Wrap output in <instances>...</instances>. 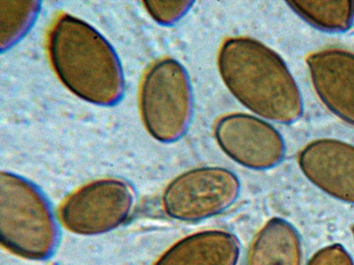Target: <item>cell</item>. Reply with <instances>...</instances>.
Returning a JSON list of instances; mask_svg holds the SVG:
<instances>
[{
  "mask_svg": "<svg viewBox=\"0 0 354 265\" xmlns=\"http://www.w3.org/2000/svg\"><path fill=\"white\" fill-rule=\"evenodd\" d=\"M218 67L230 92L255 114L283 124L300 117L299 88L283 60L266 45L246 37L230 38L219 49Z\"/></svg>",
  "mask_w": 354,
  "mask_h": 265,
  "instance_id": "obj_1",
  "label": "cell"
},
{
  "mask_svg": "<svg viewBox=\"0 0 354 265\" xmlns=\"http://www.w3.org/2000/svg\"><path fill=\"white\" fill-rule=\"evenodd\" d=\"M47 51L58 78L80 98L104 106L121 100L125 81L120 59L110 43L88 23L60 14L48 33Z\"/></svg>",
  "mask_w": 354,
  "mask_h": 265,
  "instance_id": "obj_2",
  "label": "cell"
},
{
  "mask_svg": "<svg viewBox=\"0 0 354 265\" xmlns=\"http://www.w3.org/2000/svg\"><path fill=\"white\" fill-rule=\"evenodd\" d=\"M1 244L29 259H43L54 248L57 231L49 207L38 190L8 172L0 174Z\"/></svg>",
  "mask_w": 354,
  "mask_h": 265,
  "instance_id": "obj_3",
  "label": "cell"
},
{
  "mask_svg": "<svg viewBox=\"0 0 354 265\" xmlns=\"http://www.w3.org/2000/svg\"><path fill=\"white\" fill-rule=\"evenodd\" d=\"M139 104L145 126L153 137L165 143L180 139L193 111L190 80L181 63L165 58L151 65L142 79Z\"/></svg>",
  "mask_w": 354,
  "mask_h": 265,
  "instance_id": "obj_4",
  "label": "cell"
},
{
  "mask_svg": "<svg viewBox=\"0 0 354 265\" xmlns=\"http://www.w3.org/2000/svg\"><path fill=\"white\" fill-rule=\"evenodd\" d=\"M240 191L239 179L232 171L218 166L200 167L180 174L168 184L162 206L173 219L198 221L230 208Z\"/></svg>",
  "mask_w": 354,
  "mask_h": 265,
  "instance_id": "obj_5",
  "label": "cell"
},
{
  "mask_svg": "<svg viewBox=\"0 0 354 265\" xmlns=\"http://www.w3.org/2000/svg\"><path fill=\"white\" fill-rule=\"evenodd\" d=\"M133 202L132 191L126 183L115 179H100L71 195L59 215L69 230L97 235L120 225L129 215Z\"/></svg>",
  "mask_w": 354,
  "mask_h": 265,
  "instance_id": "obj_6",
  "label": "cell"
},
{
  "mask_svg": "<svg viewBox=\"0 0 354 265\" xmlns=\"http://www.w3.org/2000/svg\"><path fill=\"white\" fill-rule=\"evenodd\" d=\"M214 135L225 154L250 169L273 168L285 154L284 141L279 131L253 115L232 113L223 116L215 125Z\"/></svg>",
  "mask_w": 354,
  "mask_h": 265,
  "instance_id": "obj_7",
  "label": "cell"
},
{
  "mask_svg": "<svg viewBox=\"0 0 354 265\" xmlns=\"http://www.w3.org/2000/svg\"><path fill=\"white\" fill-rule=\"evenodd\" d=\"M298 163L306 177L327 195L354 204V146L324 138L308 144Z\"/></svg>",
  "mask_w": 354,
  "mask_h": 265,
  "instance_id": "obj_8",
  "label": "cell"
},
{
  "mask_svg": "<svg viewBox=\"0 0 354 265\" xmlns=\"http://www.w3.org/2000/svg\"><path fill=\"white\" fill-rule=\"evenodd\" d=\"M306 62L321 100L339 118L354 126V55L330 48L310 55Z\"/></svg>",
  "mask_w": 354,
  "mask_h": 265,
  "instance_id": "obj_9",
  "label": "cell"
},
{
  "mask_svg": "<svg viewBox=\"0 0 354 265\" xmlns=\"http://www.w3.org/2000/svg\"><path fill=\"white\" fill-rule=\"evenodd\" d=\"M239 251V241L231 233L207 230L176 242L154 265H236Z\"/></svg>",
  "mask_w": 354,
  "mask_h": 265,
  "instance_id": "obj_10",
  "label": "cell"
},
{
  "mask_svg": "<svg viewBox=\"0 0 354 265\" xmlns=\"http://www.w3.org/2000/svg\"><path fill=\"white\" fill-rule=\"evenodd\" d=\"M302 248L296 228L288 221L273 217L254 237L246 265H301Z\"/></svg>",
  "mask_w": 354,
  "mask_h": 265,
  "instance_id": "obj_11",
  "label": "cell"
},
{
  "mask_svg": "<svg viewBox=\"0 0 354 265\" xmlns=\"http://www.w3.org/2000/svg\"><path fill=\"white\" fill-rule=\"evenodd\" d=\"M290 7L315 26L329 31H342L354 19V1L348 0H293Z\"/></svg>",
  "mask_w": 354,
  "mask_h": 265,
  "instance_id": "obj_12",
  "label": "cell"
},
{
  "mask_svg": "<svg viewBox=\"0 0 354 265\" xmlns=\"http://www.w3.org/2000/svg\"><path fill=\"white\" fill-rule=\"evenodd\" d=\"M40 8L39 1H0L1 49L7 50L28 31Z\"/></svg>",
  "mask_w": 354,
  "mask_h": 265,
  "instance_id": "obj_13",
  "label": "cell"
},
{
  "mask_svg": "<svg viewBox=\"0 0 354 265\" xmlns=\"http://www.w3.org/2000/svg\"><path fill=\"white\" fill-rule=\"evenodd\" d=\"M150 16L158 23L170 25L180 19L192 7L193 1L187 0H155L143 2Z\"/></svg>",
  "mask_w": 354,
  "mask_h": 265,
  "instance_id": "obj_14",
  "label": "cell"
},
{
  "mask_svg": "<svg viewBox=\"0 0 354 265\" xmlns=\"http://www.w3.org/2000/svg\"><path fill=\"white\" fill-rule=\"evenodd\" d=\"M306 265H354V262L342 245L333 244L317 251Z\"/></svg>",
  "mask_w": 354,
  "mask_h": 265,
  "instance_id": "obj_15",
  "label": "cell"
},
{
  "mask_svg": "<svg viewBox=\"0 0 354 265\" xmlns=\"http://www.w3.org/2000/svg\"><path fill=\"white\" fill-rule=\"evenodd\" d=\"M353 235H354V230H353Z\"/></svg>",
  "mask_w": 354,
  "mask_h": 265,
  "instance_id": "obj_16",
  "label": "cell"
}]
</instances>
